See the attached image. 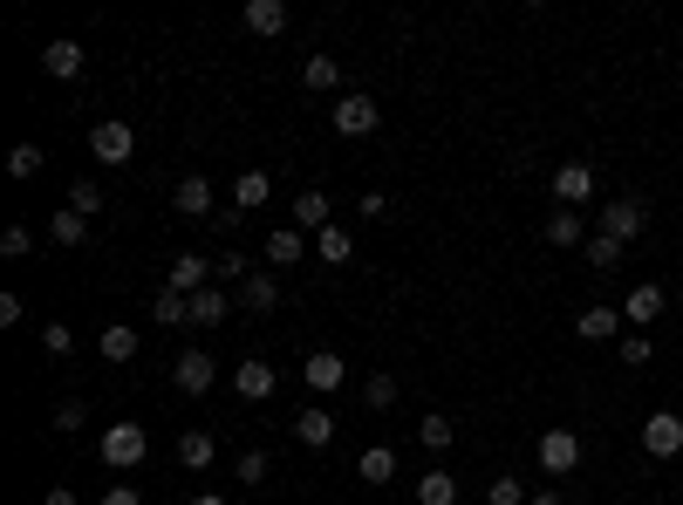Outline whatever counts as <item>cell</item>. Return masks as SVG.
I'll list each match as a JSON object with an SVG mask.
<instances>
[{
    "label": "cell",
    "instance_id": "cell-26",
    "mask_svg": "<svg viewBox=\"0 0 683 505\" xmlns=\"http://www.w3.org/2000/svg\"><path fill=\"white\" fill-rule=\"evenodd\" d=\"M315 253L328 267H349V253H356V239H349V225H328V233H315Z\"/></svg>",
    "mask_w": 683,
    "mask_h": 505
},
{
    "label": "cell",
    "instance_id": "cell-8",
    "mask_svg": "<svg viewBox=\"0 0 683 505\" xmlns=\"http://www.w3.org/2000/svg\"><path fill=\"white\" fill-rule=\"evenodd\" d=\"M376 123H383V110H376L369 96H342V103H336V131L342 137H369Z\"/></svg>",
    "mask_w": 683,
    "mask_h": 505
},
{
    "label": "cell",
    "instance_id": "cell-27",
    "mask_svg": "<svg viewBox=\"0 0 683 505\" xmlns=\"http://www.w3.org/2000/svg\"><path fill=\"white\" fill-rule=\"evenodd\" d=\"M48 233H56V246H83L89 239V219L75 212V206H62L56 219H48Z\"/></svg>",
    "mask_w": 683,
    "mask_h": 505
},
{
    "label": "cell",
    "instance_id": "cell-33",
    "mask_svg": "<svg viewBox=\"0 0 683 505\" xmlns=\"http://www.w3.org/2000/svg\"><path fill=\"white\" fill-rule=\"evenodd\" d=\"M69 206L83 212V219H96V212H103V192H96V178H75V185H69Z\"/></svg>",
    "mask_w": 683,
    "mask_h": 505
},
{
    "label": "cell",
    "instance_id": "cell-5",
    "mask_svg": "<svg viewBox=\"0 0 683 505\" xmlns=\"http://www.w3.org/2000/svg\"><path fill=\"white\" fill-rule=\"evenodd\" d=\"M171 383H179L185 396H206V390L219 383V369H212V356H206V348H185V356L171 362Z\"/></svg>",
    "mask_w": 683,
    "mask_h": 505
},
{
    "label": "cell",
    "instance_id": "cell-6",
    "mask_svg": "<svg viewBox=\"0 0 683 505\" xmlns=\"http://www.w3.org/2000/svg\"><path fill=\"white\" fill-rule=\"evenodd\" d=\"M643 451H649V458H676V451H683V417L676 410H656L643 423Z\"/></svg>",
    "mask_w": 683,
    "mask_h": 505
},
{
    "label": "cell",
    "instance_id": "cell-34",
    "mask_svg": "<svg viewBox=\"0 0 683 505\" xmlns=\"http://www.w3.org/2000/svg\"><path fill=\"white\" fill-rule=\"evenodd\" d=\"M615 356H622L629 369H649V356H656V342H649V335H622V342H615Z\"/></svg>",
    "mask_w": 683,
    "mask_h": 505
},
{
    "label": "cell",
    "instance_id": "cell-25",
    "mask_svg": "<svg viewBox=\"0 0 683 505\" xmlns=\"http://www.w3.org/2000/svg\"><path fill=\"white\" fill-rule=\"evenodd\" d=\"M240 300H246L253 315H267V308H281V287H273L267 273H246V281H240Z\"/></svg>",
    "mask_w": 683,
    "mask_h": 505
},
{
    "label": "cell",
    "instance_id": "cell-11",
    "mask_svg": "<svg viewBox=\"0 0 683 505\" xmlns=\"http://www.w3.org/2000/svg\"><path fill=\"white\" fill-rule=\"evenodd\" d=\"M233 390H240L246 403H267L273 390H281V383H273V362H260V356L240 362V369H233Z\"/></svg>",
    "mask_w": 683,
    "mask_h": 505
},
{
    "label": "cell",
    "instance_id": "cell-21",
    "mask_svg": "<svg viewBox=\"0 0 683 505\" xmlns=\"http://www.w3.org/2000/svg\"><path fill=\"white\" fill-rule=\"evenodd\" d=\"M240 21H246L253 35H281V28H288V8H281V0H246Z\"/></svg>",
    "mask_w": 683,
    "mask_h": 505
},
{
    "label": "cell",
    "instance_id": "cell-43",
    "mask_svg": "<svg viewBox=\"0 0 683 505\" xmlns=\"http://www.w3.org/2000/svg\"><path fill=\"white\" fill-rule=\"evenodd\" d=\"M212 267H219V281H246V260H240V253H219Z\"/></svg>",
    "mask_w": 683,
    "mask_h": 505
},
{
    "label": "cell",
    "instance_id": "cell-10",
    "mask_svg": "<svg viewBox=\"0 0 683 505\" xmlns=\"http://www.w3.org/2000/svg\"><path fill=\"white\" fill-rule=\"evenodd\" d=\"M301 375H308V390H315V396H328V390H342L349 362L336 356V348H315V356H308V369H301Z\"/></svg>",
    "mask_w": 683,
    "mask_h": 505
},
{
    "label": "cell",
    "instance_id": "cell-4",
    "mask_svg": "<svg viewBox=\"0 0 683 505\" xmlns=\"http://www.w3.org/2000/svg\"><path fill=\"white\" fill-rule=\"evenodd\" d=\"M643 225H649V212L636 206V198H609V206H601V233H609V239H643Z\"/></svg>",
    "mask_w": 683,
    "mask_h": 505
},
{
    "label": "cell",
    "instance_id": "cell-13",
    "mask_svg": "<svg viewBox=\"0 0 683 505\" xmlns=\"http://www.w3.org/2000/svg\"><path fill=\"white\" fill-rule=\"evenodd\" d=\"M663 287H656V281H643V287H629V300H622V321H636V328H649L656 315H663Z\"/></svg>",
    "mask_w": 683,
    "mask_h": 505
},
{
    "label": "cell",
    "instance_id": "cell-22",
    "mask_svg": "<svg viewBox=\"0 0 683 505\" xmlns=\"http://www.w3.org/2000/svg\"><path fill=\"white\" fill-rule=\"evenodd\" d=\"M294 225H301V233H328V225H336V219H328V198L321 192H301L294 198Z\"/></svg>",
    "mask_w": 683,
    "mask_h": 505
},
{
    "label": "cell",
    "instance_id": "cell-23",
    "mask_svg": "<svg viewBox=\"0 0 683 505\" xmlns=\"http://www.w3.org/2000/svg\"><path fill=\"white\" fill-rule=\"evenodd\" d=\"M150 315H158L164 328H179V321H192V294H179V287H158V294H150Z\"/></svg>",
    "mask_w": 683,
    "mask_h": 505
},
{
    "label": "cell",
    "instance_id": "cell-16",
    "mask_svg": "<svg viewBox=\"0 0 683 505\" xmlns=\"http://www.w3.org/2000/svg\"><path fill=\"white\" fill-rule=\"evenodd\" d=\"M301 253H308L301 225H273V233H267V260H273V267H301Z\"/></svg>",
    "mask_w": 683,
    "mask_h": 505
},
{
    "label": "cell",
    "instance_id": "cell-36",
    "mask_svg": "<svg viewBox=\"0 0 683 505\" xmlns=\"http://www.w3.org/2000/svg\"><path fill=\"white\" fill-rule=\"evenodd\" d=\"M35 171H41V150L35 144H14L8 150V178H35Z\"/></svg>",
    "mask_w": 683,
    "mask_h": 505
},
{
    "label": "cell",
    "instance_id": "cell-18",
    "mask_svg": "<svg viewBox=\"0 0 683 505\" xmlns=\"http://www.w3.org/2000/svg\"><path fill=\"white\" fill-rule=\"evenodd\" d=\"M294 438L308 444V451H328V438H336V417H328V410H315V403H308V410L294 417Z\"/></svg>",
    "mask_w": 683,
    "mask_h": 505
},
{
    "label": "cell",
    "instance_id": "cell-46",
    "mask_svg": "<svg viewBox=\"0 0 683 505\" xmlns=\"http://www.w3.org/2000/svg\"><path fill=\"white\" fill-rule=\"evenodd\" d=\"M526 505H568L561 492H534V498H526Z\"/></svg>",
    "mask_w": 683,
    "mask_h": 505
},
{
    "label": "cell",
    "instance_id": "cell-1",
    "mask_svg": "<svg viewBox=\"0 0 683 505\" xmlns=\"http://www.w3.org/2000/svg\"><path fill=\"white\" fill-rule=\"evenodd\" d=\"M96 451H103V465L131 471V465H144V458H150V431H144V423H131V417H123V423H110V431L96 438Z\"/></svg>",
    "mask_w": 683,
    "mask_h": 505
},
{
    "label": "cell",
    "instance_id": "cell-9",
    "mask_svg": "<svg viewBox=\"0 0 683 505\" xmlns=\"http://www.w3.org/2000/svg\"><path fill=\"white\" fill-rule=\"evenodd\" d=\"M212 281H219V267H206L198 253H179L171 273H164V287H179V294H198V287H212Z\"/></svg>",
    "mask_w": 683,
    "mask_h": 505
},
{
    "label": "cell",
    "instance_id": "cell-17",
    "mask_svg": "<svg viewBox=\"0 0 683 505\" xmlns=\"http://www.w3.org/2000/svg\"><path fill=\"white\" fill-rule=\"evenodd\" d=\"M574 328H581V342H622V308H588Z\"/></svg>",
    "mask_w": 683,
    "mask_h": 505
},
{
    "label": "cell",
    "instance_id": "cell-20",
    "mask_svg": "<svg viewBox=\"0 0 683 505\" xmlns=\"http://www.w3.org/2000/svg\"><path fill=\"white\" fill-rule=\"evenodd\" d=\"M212 458H219V438H212V431H185V438H179V465H185V471H206Z\"/></svg>",
    "mask_w": 683,
    "mask_h": 505
},
{
    "label": "cell",
    "instance_id": "cell-45",
    "mask_svg": "<svg viewBox=\"0 0 683 505\" xmlns=\"http://www.w3.org/2000/svg\"><path fill=\"white\" fill-rule=\"evenodd\" d=\"M41 505H75V492H69V485H56V492H48Z\"/></svg>",
    "mask_w": 683,
    "mask_h": 505
},
{
    "label": "cell",
    "instance_id": "cell-40",
    "mask_svg": "<svg viewBox=\"0 0 683 505\" xmlns=\"http://www.w3.org/2000/svg\"><path fill=\"white\" fill-rule=\"evenodd\" d=\"M41 348H48V356H69V348H75V335H69L62 321H48V328H41Z\"/></svg>",
    "mask_w": 683,
    "mask_h": 505
},
{
    "label": "cell",
    "instance_id": "cell-28",
    "mask_svg": "<svg viewBox=\"0 0 683 505\" xmlns=\"http://www.w3.org/2000/svg\"><path fill=\"white\" fill-rule=\"evenodd\" d=\"M225 308H233V300H225L219 287H198V294H192V321H198V328H219Z\"/></svg>",
    "mask_w": 683,
    "mask_h": 505
},
{
    "label": "cell",
    "instance_id": "cell-30",
    "mask_svg": "<svg viewBox=\"0 0 683 505\" xmlns=\"http://www.w3.org/2000/svg\"><path fill=\"white\" fill-rule=\"evenodd\" d=\"M41 69L48 75H75V69H83V48H75V41H48L41 48Z\"/></svg>",
    "mask_w": 683,
    "mask_h": 505
},
{
    "label": "cell",
    "instance_id": "cell-39",
    "mask_svg": "<svg viewBox=\"0 0 683 505\" xmlns=\"http://www.w3.org/2000/svg\"><path fill=\"white\" fill-rule=\"evenodd\" d=\"M363 403H369V410H390V403H397V383H390V375H369V383H363Z\"/></svg>",
    "mask_w": 683,
    "mask_h": 505
},
{
    "label": "cell",
    "instance_id": "cell-7",
    "mask_svg": "<svg viewBox=\"0 0 683 505\" xmlns=\"http://www.w3.org/2000/svg\"><path fill=\"white\" fill-rule=\"evenodd\" d=\"M574 465H581V438H574V431H547V438H540V471L568 478Z\"/></svg>",
    "mask_w": 683,
    "mask_h": 505
},
{
    "label": "cell",
    "instance_id": "cell-15",
    "mask_svg": "<svg viewBox=\"0 0 683 505\" xmlns=\"http://www.w3.org/2000/svg\"><path fill=\"white\" fill-rule=\"evenodd\" d=\"M267 198H273V178H267V171H240V178H233V212H260Z\"/></svg>",
    "mask_w": 683,
    "mask_h": 505
},
{
    "label": "cell",
    "instance_id": "cell-24",
    "mask_svg": "<svg viewBox=\"0 0 683 505\" xmlns=\"http://www.w3.org/2000/svg\"><path fill=\"white\" fill-rule=\"evenodd\" d=\"M417 505H459V478L451 471H424L417 478Z\"/></svg>",
    "mask_w": 683,
    "mask_h": 505
},
{
    "label": "cell",
    "instance_id": "cell-32",
    "mask_svg": "<svg viewBox=\"0 0 683 505\" xmlns=\"http://www.w3.org/2000/svg\"><path fill=\"white\" fill-rule=\"evenodd\" d=\"M588 267H622V239H609V233H588Z\"/></svg>",
    "mask_w": 683,
    "mask_h": 505
},
{
    "label": "cell",
    "instance_id": "cell-38",
    "mask_svg": "<svg viewBox=\"0 0 683 505\" xmlns=\"http://www.w3.org/2000/svg\"><path fill=\"white\" fill-rule=\"evenodd\" d=\"M0 253H8V260H28V253H35V233H28V225H8V233H0Z\"/></svg>",
    "mask_w": 683,
    "mask_h": 505
},
{
    "label": "cell",
    "instance_id": "cell-44",
    "mask_svg": "<svg viewBox=\"0 0 683 505\" xmlns=\"http://www.w3.org/2000/svg\"><path fill=\"white\" fill-rule=\"evenodd\" d=\"M103 505H144V492H137V485H110Z\"/></svg>",
    "mask_w": 683,
    "mask_h": 505
},
{
    "label": "cell",
    "instance_id": "cell-2",
    "mask_svg": "<svg viewBox=\"0 0 683 505\" xmlns=\"http://www.w3.org/2000/svg\"><path fill=\"white\" fill-rule=\"evenodd\" d=\"M89 150H96L103 164H131V158H137V131L110 116V123H96V131H89Z\"/></svg>",
    "mask_w": 683,
    "mask_h": 505
},
{
    "label": "cell",
    "instance_id": "cell-42",
    "mask_svg": "<svg viewBox=\"0 0 683 505\" xmlns=\"http://www.w3.org/2000/svg\"><path fill=\"white\" fill-rule=\"evenodd\" d=\"M240 478H246V485H260V478H267V451H246V458H240Z\"/></svg>",
    "mask_w": 683,
    "mask_h": 505
},
{
    "label": "cell",
    "instance_id": "cell-35",
    "mask_svg": "<svg viewBox=\"0 0 683 505\" xmlns=\"http://www.w3.org/2000/svg\"><path fill=\"white\" fill-rule=\"evenodd\" d=\"M486 498H492V505H526V485H520L513 471H499L492 485H486Z\"/></svg>",
    "mask_w": 683,
    "mask_h": 505
},
{
    "label": "cell",
    "instance_id": "cell-37",
    "mask_svg": "<svg viewBox=\"0 0 683 505\" xmlns=\"http://www.w3.org/2000/svg\"><path fill=\"white\" fill-rule=\"evenodd\" d=\"M417 438H424V451H451V417H424Z\"/></svg>",
    "mask_w": 683,
    "mask_h": 505
},
{
    "label": "cell",
    "instance_id": "cell-31",
    "mask_svg": "<svg viewBox=\"0 0 683 505\" xmlns=\"http://www.w3.org/2000/svg\"><path fill=\"white\" fill-rule=\"evenodd\" d=\"M301 83H308V89H336L342 83V62L336 56H308V62H301Z\"/></svg>",
    "mask_w": 683,
    "mask_h": 505
},
{
    "label": "cell",
    "instance_id": "cell-29",
    "mask_svg": "<svg viewBox=\"0 0 683 505\" xmlns=\"http://www.w3.org/2000/svg\"><path fill=\"white\" fill-rule=\"evenodd\" d=\"M96 348H103V362H131L137 356V328H103Z\"/></svg>",
    "mask_w": 683,
    "mask_h": 505
},
{
    "label": "cell",
    "instance_id": "cell-41",
    "mask_svg": "<svg viewBox=\"0 0 683 505\" xmlns=\"http://www.w3.org/2000/svg\"><path fill=\"white\" fill-rule=\"evenodd\" d=\"M83 423H89V410H83V403H75V396H69V403H62V410H56V431H83Z\"/></svg>",
    "mask_w": 683,
    "mask_h": 505
},
{
    "label": "cell",
    "instance_id": "cell-3",
    "mask_svg": "<svg viewBox=\"0 0 683 505\" xmlns=\"http://www.w3.org/2000/svg\"><path fill=\"white\" fill-rule=\"evenodd\" d=\"M588 198H595V164H581V158H568L561 171H553V206H588Z\"/></svg>",
    "mask_w": 683,
    "mask_h": 505
},
{
    "label": "cell",
    "instance_id": "cell-12",
    "mask_svg": "<svg viewBox=\"0 0 683 505\" xmlns=\"http://www.w3.org/2000/svg\"><path fill=\"white\" fill-rule=\"evenodd\" d=\"M171 206H179L185 219H206V212H212V178H206V171H192V178H179V192H171Z\"/></svg>",
    "mask_w": 683,
    "mask_h": 505
},
{
    "label": "cell",
    "instance_id": "cell-14",
    "mask_svg": "<svg viewBox=\"0 0 683 505\" xmlns=\"http://www.w3.org/2000/svg\"><path fill=\"white\" fill-rule=\"evenodd\" d=\"M547 239L553 246H588V219H581L574 206H553L547 212Z\"/></svg>",
    "mask_w": 683,
    "mask_h": 505
},
{
    "label": "cell",
    "instance_id": "cell-19",
    "mask_svg": "<svg viewBox=\"0 0 683 505\" xmlns=\"http://www.w3.org/2000/svg\"><path fill=\"white\" fill-rule=\"evenodd\" d=\"M356 478H363V485H390V478H397V451L390 444H369L363 458H356Z\"/></svg>",
    "mask_w": 683,
    "mask_h": 505
},
{
    "label": "cell",
    "instance_id": "cell-47",
    "mask_svg": "<svg viewBox=\"0 0 683 505\" xmlns=\"http://www.w3.org/2000/svg\"><path fill=\"white\" fill-rule=\"evenodd\" d=\"M192 505H225V498H219V492H198V498H192Z\"/></svg>",
    "mask_w": 683,
    "mask_h": 505
}]
</instances>
